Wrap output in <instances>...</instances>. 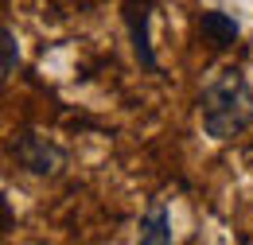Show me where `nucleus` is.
<instances>
[{
	"instance_id": "39448f33",
	"label": "nucleus",
	"mask_w": 253,
	"mask_h": 245,
	"mask_svg": "<svg viewBox=\"0 0 253 245\" xmlns=\"http://www.w3.org/2000/svg\"><path fill=\"white\" fill-rule=\"evenodd\" d=\"M199 28H203V35L214 43V47H226V43H234L238 39V20L234 16H226V12H203V20H199Z\"/></svg>"
},
{
	"instance_id": "f03ea898",
	"label": "nucleus",
	"mask_w": 253,
	"mask_h": 245,
	"mask_svg": "<svg viewBox=\"0 0 253 245\" xmlns=\"http://www.w3.org/2000/svg\"><path fill=\"white\" fill-rule=\"evenodd\" d=\"M12 156L35 179H55V175H63V167H66V152L55 140L39 136V132H20L12 140Z\"/></svg>"
},
{
	"instance_id": "f257e3e1",
	"label": "nucleus",
	"mask_w": 253,
	"mask_h": 245,
	"mask_svg": "<svg viewBox=\"0 0 253 245\" xmlns=\"http://www.w3.org/2000/svg\"><path fill=\"white\" fill-rule=\"evenodd\" d=\"M199 121L211 140H234L253 124V86L242 70L222 66L199 90Z\"/></svg>"
},
{
	"instance_id": "20e7f679",
	"label": "nucleus",
	"mask_w": 253,
	"mask_h": 245,
	"mask_svg": "<svg viewBox=\"0 0 253 245\" xmlns=\"http://www.w3.org/2000/svg\"><path fill=\"white\" fill-rule=\"evenodd\" d=\"M140 242L144 245H168L171 242V218L164 203H152L148 214L140 218Z\"/></svg>"
},
{
	"instance_id": "423d86ee",
	"label": "nucleus",
	"mask_w": 253,
	"mask_h": 245,
	"mask_svg": "<svg viewBox=\"0 0 253 245\" xmlns=\"http://www.w3.org/2000/svg\"><path fill=\"white\" fill-rule=\"evenodd\" d=\"M0 43H4V62H0V78H12L16 66H20V43H16V31L4 28L0 31Z\"/></svg>"
},
{
	"instance_id": "7ed1b4c3",
	"label": "nucleus",
	"mask_w": 253,
	"mask_h": 245,
	"mask_svg": "<svg viewBox=\"0 0 253 245\" xmlns=\"http://www.w3.org/2000/svg\"><path fill=\"white\" fill-rule=\"evenodd\" d=\"M125 20H128V35H132V51L144 70H156V55H152V43H148V4L140 0H128L125 4Z\"/></svg>"
}]
</instances>
